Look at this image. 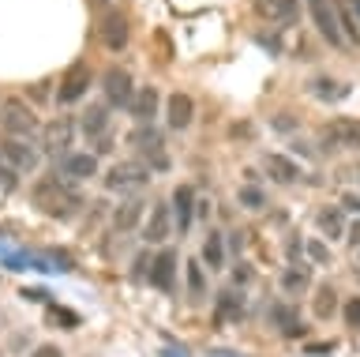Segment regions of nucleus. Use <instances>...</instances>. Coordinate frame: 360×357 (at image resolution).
<instances>
[{
  "label": "nucleus",
  "mask_w": 360,
  "mask_h": 357,
  "mask_svg": "<svg viewBox=\"0 0 360 357\" xmlns=\"http://www.w3.org/2000/svg\"><path fill=\"white\" fill-rule=\"evenodd\" d=\"M34 196H38V207H45L49 218H72L75 211L83 207V196L75 192L72 181H60V173H56L53 181H41Z\"/></svg>",
  "instance_id": "obj_1"
},
{
  "label": "nucleus",
  "mask_w": 360,
  "mask_h": 357,
  "mask_svg": "<svg viewBox=\"0 0 360 357\" xmlns=\"http://www.w3.org/2000/svg\"><path fill=\"white\" fill-rule=\"evenodd\" d=\"M128 143L146 158L150 173H165L169 170V154H165V139L154 125H135V132L128 136Z\"/></svg>",
  "instance_id": "obj_2"
},
{
  "label": "nucleus",
  "mask_w": 360,
  "mask_h": 357,
  "mask_svg": "<svg viewBox=\"0 0 360 357\" xmlns=\"http://www.w3.org/2000/svg\"><path fill=\"white\" fill-rule=\"evenodd\" d=\"M0 128L8 136H19V139H30L38 132V113L22 102V98H4L0 102Z\"/></svg>",
  "instance_id": "obj_3"
},
{
  "label": "nucleus",
  "mask_w": 360,
  "mask_h": 357,
  "mask_svg": "<svg viewBox=\"0 0 360 357\" xmlns=\"http://www.w3.org/2000/svg\"><path fill=\"white\" fill-rule=\"evenodd\" d=\"M319 143L326 151H356L360 147V120L356 117H334L330 125H323Z\"/></svg>",
  "instance_id": "obj_4"
},
{
  "label": "nucleus",
  "mask_w": 360,
  "mask_h": 357,
  "mask_svg": "<svg viewBox=\"0 0 360 357\" xmlns=\"http://www.w3.org/2000/svg\"><path fill=\"white\" fill-rule=\"evenodd\" d=\"M150 184V165L146 162H117L105 173V188L109 192H139Z\"/></svg>",
  "instance_id": "obj_5"
},
{
  "label": "nucleus",
  "mask_w": 360,
  "mask_h": 357,
  "mask_svg": "<svg viewBox=\"0 0 360 357\" xmlns=\"http://www.w3.org/2000/svg\"><path fill=\"white\" fill-rule=\"evenodd\" d=\"M0 158H4L11 170H19V173H34L41 165V151L34 147L30 139L4 136V139H0Z\"/></svg>",
  "instance_id": "obj_6"
},
{
  "label": "nucleus",
  "mask_w": 360,
  "mask_h": 357,
  "mask_svg": "<svg viewBox=\"0 0 360 357\" xmlns=\"http://www.w3.org/2000/svg\"><path fill=\"white\" fill-rule=\"evenodd\" d=\"M86 91H90V64L75 61L72 68L60 75V87H56V102H60V106H75Z\"/></svg>",
  "instance_id": "obj_7"
},
{
  "label": "nucleus",
  "mask_w": 360,
  "mask_h": 357,
  "mask_svg": "<svg viewBox=\"0 0 360 357\" xmlns=\"http://www.w3.org/2000/svg\"><path fill=\"white\" fill-rule=\"evenodd\" d=\"M101 91H105V102L109 106H124L128 109L131 106V98H135V87H131V75H128V68H117V64H112V68L101 75Z\"/></svg>",
  "instance_id": "obj_8"
},
{
  "label": "nucleus",
  "mask_w": 360,
  "mask_h": 357,
  "mask_svg": "<svg viewBox=\"0 0 360 357\" xmlns=\"http://www.w3.org/2000/svg\"><path fill=\"white\" fill-rule=\"evenodd\" d=\"M308 12H311V23L315 30L330 42V46H342V23H338V12H334V4L330 0H308Z\"/></svg>",
  "instance_id": "obj_9"
},
{
  "label": "nucleus",
  "mask_w": 360,
  "mask_h": 357,
  "mask_svg": "<svg viewBox=\"0 0 360 357\" xmlns=\"http://www.w3.org/2000/svg\"><path fill=\"white\" fill-rule=\"evenodd\" d=\"M72 139H75V120L72 117H56L41 132V147L49 154H56V158H60V154H72V151H68V147H72Z\"/></svg>",
  "instance_id": "obj_10"
},
{
  "label": "nucleus",
  "mask_w": 360,
  "mask_h": 357,
  "mask_svg": "<svg viewBox=\"0 0 360 357\" xmlns=\"http://www.w3.org/2000/svg\"><path fill=\"white\" fill-rule=\"evenodd\" d=\"M266 323H270V327H278L281 334H285V339H300V334L308 331V327H304V320H300V312L292 308L289 301H278V305H270V308H266Z\"/></svg>",
  "instance_id": "obj_11"
},
{
  "label": "nucleus",
  "mask_w": 360,
  "mask_h": 357,
  "mask_svg": "<svg viewBox=\"0 0 360 357\" xmlns=\"http://www.w3.org/2000/svg\"><path fill=\"white\" fill-rule=\"evenodd\" d=\"M169 233H173V211L165 203H154L150 215L143 218V241L146 244H165Z\"/></svg>",
  "instance_id": "obj_12"
},
{
  "label": "nucleus",
  "mask_w": 360,
  "mask_h": 357,
  "mask_svg": "<svg viewBox=\"0 0 360 357\" xmlns=\"http://www.w3.org/2000/svg\"><path fill=\"white\" fill-rule=\"evenodd\" d=\"M150 286L162 289V294H173L176 289V252L173 249H162L150 263Z\"/></svg>",
  "instance_id": "obj_13"
},
{
  "label": "nucleus",
  "mask_w": 360,
  "mask_h": 357,
  "mask_svg": "<svg viewBox=\"0 0 360 357\" xmlns=\"http://www.w3.org/2000/svg\"><path fill=\"white\" fill-rule=\"evenodd\" d=\"M165 120H169V128H173V132L191 128V120H195V102H191V94H184V91L169 94V102H165Z\"/></svg>",
  "instance_id": "obj_14"
},
{
  "label": "nucleus",
  "mask_w": 360,
  "mask_h": 357,
  "mask_svg": "<svg viewBox=\"0 0 360 357\" xmlns=\"http://www.w3.org/2000/svg\"><path fill=\"white\" fill-rule=\"evenodd\" d=\"M195 207H199L195 188H191V184H176V188H173V226H176L180 233H188L191 218H195Z\"/></svg>",
  "instance_id": "obj_15"
},
{
  "label": "nucleus",
  "mask_w": 360,
  "mask_h": 357,
  "mask_svg": "<svg viewBox=\"0 0 360 357\" xmlns=\"http://www.w3.org/2000/svg\"><path fill=\"white\" fill-rule=\"evenodd\" d=\"M98 35H101V46H105L109 53H120L124 46H128V19H124L120 12H109L105 19H101Z\"/></svg>",
  "instance_id": "obj_16"
},
{
  "label": "nucleus",
  "mask_w": 360,
  "mask_h": 357,
  "mask_svg": "<svg viewBox=\"0 0 360 357\" xmlns=\"http://www.w3.org/2000/svg\"><path fill=\"white\" fill-rule=\"evenodd\" d=\"M64 165V177L68 181H90V177H98V154H90V151H79V154H64L60 158Z\"/></svg>",
  "instance_id": "obj_17"
},
{
  "label": "nucleus",
  "mask_w": 360,
  "mask_h": 357,
  "mask_svg": "<svg viewBox=\"0 0 360 357\" xmlns=\"http://www.w3.org/2000/svg\"><path fill=\"white\" fill-rule=\"evenodd\" d=\"M158 87H139L135 91V98H131V106H128V113L135 117V125H150V120L158 117Z\"/></svg>",
  "instance_id": "obj_18"
},
{
  "label": "nucleus",
  "mask_w": 360,
  "mask_h": 357,
  "mask_svg": "<svg viewBox=\"0 0 360 357\" xmlns=\"http://www.w3.org/2000/svg\"><path fill=\"white\" fill-rule=\"evenodd\" d=\"M143 215H146V203L143 199H124V203L112 211V226H117L120 233H128V230H135L143 222Z\"/></svg>",
  "instance_id": "obj_19"
},
{
  "label": "nucleus",
  "mask_w": 360,
  "mask_h": 357,
  "mask_svg": "<svg viewBox=\"0 0 360 357\" xmlns=\"http://www.w3.org/2000/svg\"><path fill=\"white\" fill-rule=\"evenodd\" d=\"M263 165H266V173L274 177L278 184H292V181H300V165L292 162V158H285V154H266Z\"/></svg>",
  "instance_id": "obj_20"
},
{
  "label": "nucleus",
  "mask_w": 360,
  "mask_h": 357,
  "mask_svg": "<svg viewBox=\"0 0 360 357\" xmlns=\"http://www.w3.org/2000/svg\"><path fill=\"white\" fill-rule=\"evenodd\" d=\"M308 286H311V275H308V267H304V263H292V267H285V271H281V294L300 297Z\"/></svg>",
  "instance_id": "obj_21"
},
{
  "label": "nucleus",
  "mask_w": 360,
  "mask_h": 357,
  "mask_svg": "<svg viewBox=\"0 0 360 357\" xmlns=\"http://www.w3.org/2000/svg\"><path fill=\"white\" fill-rule=\"evenodd\" d=\"M79 125H83L86 139H101V136H109V109H105V106H90Z\"/></svg>",
  "instance_id": "obj_22"
},
{
  "label": "nucleus",
  "mask_w": 360,
  "mask_h": 357,
  "mask_svg": "<svg viewBox=\"0 0 360 357\" xmlns=\"http://www.w3.org/2000/svg\"><path fill=\"white\" fill-rule=\"evenodd\" d=\"M202 263L210 271H221L225 267V233H218V230L207 233V241H202Z\"/></svg>",
  "instance_id": "obj_23"
},
{
  "label": "nucleus",
  "mask_w": 360,
  "mask_h": 357,
  "mask_svg": "<svg viewBox=\"0 0 360 357\" xmlns=\"http://www.w3.org/2000/svg\"><path fill=\"white\" fill-rule=\"evenodd\" d=\"M311 312H315V320H330L334 312H338V289H334L330 282L315 286V297H311Z\"/></svg>",
  "instance_id": "obj_24"
},
{
  "label": "nucleus",
  "mask_w": 360,
  "mask_h": 357,
  "mask_svg": "<svg viewBox=\"0 0 360 357\" xmlns=\"http://www.w3.org/2000/svg\"><path fill=\"white\" fill-rule=\"evenodd\" d=\"M315 222H319L323 237H345V218H342V207H323L319 215H315Z\"/></svg>",
  "instance_id": "obj_25"
},
{
  "label": "nucleus",
  "mask_w": 360,
  "mask_h": 357,
  "mask_svg": "<svg viewBox=\"0 0 360 357\" xmlns=\"http://www.w3.org/2000/svg\"><path fill=\"white\" fill-rule=\"evenodd\" d=\"M218 320H240L244 316V294H236V289H225L218 294Z\"/></svg>",
  "instance_id": "obj_26"
},
{
  "label": "nucleus",
  "mask_w": 360,
  "mask_h": 357,
  "mask_svg": "<svg viewBox=\"0 0 360 357\" xmlns=\"http://www.w3.org/2000/svg\"><path fill=\"white\" fill-rule=\"evenodd\" d=\"M236 203H240L244 211H263L266 207V192L259 184H240L236 188Z\"/></svg>",
  "instance_id": "obj_27"
},
{
  "label": "nucleus",
  "mask_w": 360,
  "mask_h": 357,
  "mask_svg": "<svg viewBox=\"0 0 360 357\" xmlns=\"http://www.w3.org/2000/svg\"><path fill=\"white\" fill-rule=\"evenodd\" d=\"M188 294H191V301L207 297V275H202V263L199 260L188 263Z\"/></svg>",
  "instance_id": "obj_28"
},
{
  "label": "nucleus",
  "mask_w": 360,
  "mask_h": 357,
  "mask_svg": "<svg viewBox=\"0 0 360 357\" xmlns=\"http://www.w3.org/2000/svg\"><path fill=\"white\" fill-rule=\"evenodd\" d=\"M311 94L330 102V98H345L349 87H345V83H334V80H311Z\"/></svg>",
  "instance_id": "obj_29"
},
{
  "label": "nucleus",
  "mask_w": 360,
  "mask_h": 357,
  "mask_svg": "<svg viewBox=\"0 0 360 357\" xmlns=\"http://www.w3.org/2000/svg\"><path fill=\"white\" fill-rule=\"evenodd\" d=\"M49 320H53V323H64V331H75V327H79V316H75L72 308H56V305H53V308H49Z\"/></svg>",
  "instance_id": "obj_30"
},
{
  "label": "nucleus",
  "mask_w": 360,
  "mask_h": 357,
  "mask_svg": "<svg viewBox=\"0 0 360 357\" xmlns=\"http://www.w3.org/2000/svg\"><path fill=\"white\" fill-rule=\"evenodd\" d=\"M304 252H308L315 263H326V260H330V249H326L319 237H308V241H304Z\"/></svg>",
  "instance_id": "obj_31"
},
{
  "label": "nucleus",
  "mask_w": 360,
  "mask_h": 357,
  "mask_svg": "<svg viewBox=\"0 0 360 357\" xmlns=\"http://www.w3.org/2000/svg\"><path fill=\"white\" fill-rule=\"evenodd\" d=\"M342 316H345V327H353V331H360V297H349V301H345Z\"/></svg>",
  "instance_id": "obj_32"
},
{
  "label": "nucleus",
  "mask_w": 360,
  "mask_h": 357,
  "mask_svg": "<svg viewBox=\"0 0 360 357\" xmlns=\"http://www.w3.org/2000/svg\"><path fill=\"white\" fill-rule=\"evenodd\" d=\"M233 282H236V286H248V282H252V271H248V263H240V267L233 271Z\"/></svg>",
  "instance_id": "obj_33"
},
{
  "label": "nucleus",
  "mask_w": 360,
  "mask_h": 357,
  "mask_svg": "<svg viewBox=\"0 0 360 357\" xmlns=\"http://www.w3.org/2000/svg\"><path fill=\"white\" fill-rule=\"evenodd\" d=\"M30 357H64V353L56 350V346H49V342H45V346H38V350H34Z\"/></svg>",
  "instance_id": "obj_34"
},
{
  "label": "nucleus",
  "mask_w": 360,
  "mask_h": 357,
  "mask_svg": "<svg viewBox=\"0 0 360 357\" xmlns=\"http://www.w3.org/2000/svg\"><path fill=\"white\" fill-rule=\"evenodd\" d=\"M330 350H334V342H311V346H308L311 357H315V353H330Z\"/></svg>",
  "instance_id": "obj_35"
},
{
  "label": "nucleus",
  "mask_w": 360,
  "mask_h": 357,
  "mask_svg": "<svg viewBox=\"0 0 360 357\" xmlns=\"http://www.w3.org/2000/svg\"><path fill=\"white\" fill-rule=\"evenodd\" d=\"M342 207H345V211H356V215H360V196H345Z\"/></svg>",
  "instance_id": "obj_36"
},
{
  "label": "nucleus",
  "mask_w": 360,
  "mask_h": 357,
  "mask_svg": "<svg viewBox=\"0 0 360 357\" xmlns=\"http://www.w3.org/2000/svg\"><path fill=\"white\" fill-rule=\"evenodd\" d=\"M345 233H349V241H353L356 249H360V218H356V222H353V226H349Z\"/></svg>",
  "instance_id": "obj_37"
},
{
  "label": "nucleus",
  "mask_w": 360,
  "mask_h": 357,
  "mask_svg": "<svg viewBox=\"0 0 360 357\" xmlns=\"http://www.w3.org/2000/svg\"><path fill=\"white\" fill-rule=\"evenodd\" d=\"M349 8H353V12L360 15V0H349Z\"/></svg>",
  "instance_id": "obj_38"
},
{
  "label": "nucleus",
  "mask_w": 360,
  "mask_h": 357,
  "mask_svg": "<svg viewBox=\"0 0 360 357\" xmlns=\"http://www.w3.org/2000/svg\"><path fill=\"white\" fill-rule=\"evenodd\" d=\"M90 4H98V8H101V4H109V0H90Z\"/></svg>",
  "instance_id": "obj_39"
},
{
  "label": "nucleus",
  "mask_w": 360,
  "mask_h": 357,
  "mask_svg": "<svg viewBox=\"0 0 360 357\" xmlns=\"http://www.w3.org/2000/svg\"><path fill=\"white\" fill-rule=\"evenodd\" d=\"M356 181H360V165H356Z\"/></svg>",
  "instance_id": "obj_40"
}]
</instances>
